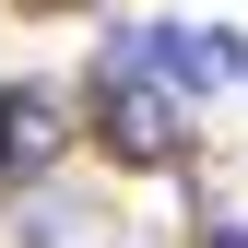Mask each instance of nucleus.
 <instances>
[{"instance_id":"f257e3e1","label":"nucleus","mask_w":248,"mask_h":248,"mask_svg":"<svg viewBox=\"0 0 248 248\" xmlns=\"http://www.w3.org/2000/svg\"><path fill=\"white\" fill-rule=\"evenodd\" d=\"M83 130H95L107 166H130V177H166V166H189V95H166L154 71H118V59H95V83H83Z\"/></svg>"},{"instance_id":"f03ea898","label":"nucleus","mask_w":248,"mask_h":248,"mask_svg":"<svg viewBox=\"0 0 248 248\" xmlns=\"http://www.w3.org/2000/svg\"><path fill=\"white\" fill-rule=\"evenodd\" d=\"M95 59H118V71H154L166 95H225V83H248V36L236 24H107V47Z\"/></svg>"},{"instance_id":"7ed1b4c3","label":"nucleus","mask_w":248,"mask_h":248,"mask_svg":"<svg viewBox=\"0 0 248 248\" xmlns=\"http://www.w3.org/2000/svg\"><path fill=\"white\" fill-rule=\"evenodd\" d=\"M59 166H71V107L36 95V83H12L0 95V189H47Z\"/></svg>"},{"instance_id":"20e7f679","label":"nucleus","mask_w":248,"mask_h":248,"mask_svg":"<svg viewBox=\"0 0 248 248\" xmlns=\"http://www.w3.org/2000/svg\"><path fill=\"white\" fill-rule=\"evenodd\" d=\"M201 248H248V225L236 213H201Z\"/></svg>"}]
</instances>
